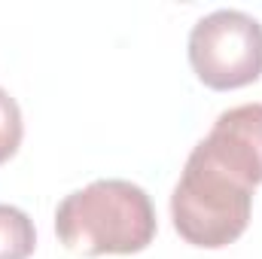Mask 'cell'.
Returning a JSON list of instances; mask_svg holds the SVG:
<instances>
[{"label": "cell", "mask_w": 262, "mask_h": 259, "mask_svg": "<svg viewBox=\"0 0 262 259\" xmlns=\"http://www.w3.org/2000/svg\"><path fill=\"white\" fill-rule=\"evenodd\" d=\"M37 247L34 220L15 207L0 201V259H28Z\"/></svg>", "instance_id": "5"}, {"label": "cell", "mask_w": 262, "mask_h": 259, "mask_svg": "<svg viewBox=\"0 0 262 259\" xmlns=\"http://www.w3.org/2000/svg\"><path fill=\"white\" fill-rule=\"evenodd\" d=\"M21 137H25V122H21V110L15 104V98L0 89V165L9 162L18 146H21Z\"/></svg>", "instance_id": "6"}, {"label": "cell", "mask_w": 262, "mask_h": 259, "mask_svg": "<svg viewBox=\"0 0 262 259\" xmlns=\"http://www.w3.org/2000/svg\"><path fill=\"white\" fill-rule=\"evenodd\" d=\"M250 210L253 189L220 168L195 143L171 195V220L177 235L204 250L229 247L244 235Z\"/></svg>", "instance_id": "2"}, {"label": "cell", "mask_w": 262, "mask_h": 259, "mask_svg": "<svg viewBox=\"0 0 262 259\" xmlns=\"http://www.w3.org/2000/svg\"><path fill=\"white\" fill-rule=\"evenodd\" d=\"M198 146L232 177L256 189L262 183V104H241L220 113Z\"/></svg>", "instance_id": "4"}, {"label": "cell", "mask_w": 262, "mask_h": 259, "mask_svg": "<svg viewBox=\"0 0 262 259\" xmlns=\"http://www.w3.org/2000/svg\"><path fill=\"white\" fill-rule=\"evenodd\" d=\"M189 64L213 92H232L262 76V25L241 9H216L189 31Z\"/></svg>", "instance_id": "3"}, {"label": "cell", "mask_w": 262, "mask_h": 259, "mask_svg": "<svg viewBox=\"0 0 262 259\" xmlns=\"http://www.w3.org/2000/svg\"><path fill=\"white\" fill-rule=\"evenodd\" d=\"M156 207L131 180H95L64 195L55 210V235L79 256H131L156 238Z\"/></svg>", "instance_id": "1"}]
</instances>
